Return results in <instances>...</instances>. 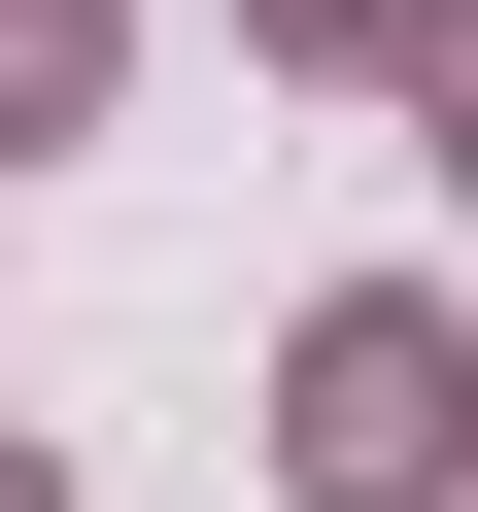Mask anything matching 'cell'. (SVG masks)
<instances>
[{
  "label": "cell",
  "instance_id": "cell-1",
  "mask_svg": "<svg viewBox=\"0 0 478 512\" xmlns=\"http://www.w3.org/2000/svg\"><path fill=\"white\" fill-rule=\"evenodd\" d=\"M444 444H478V410H444V308H308L274 478H308V512H444Z\"/></svg>",
  "mask_w": 478,
  "mask_h": 512
},
{
  "label": "cell",
  "instance_id": "cell-2",
  "mask_svg": "<svg viewBox=\"0 0 478 512\" xmlns=\"http://www.w3.org/2000/svg\"><path fill=\"white\" fill-rule=\"evenodd\" d=\"M69 69H103V0H0V137H35V103H69Z\"/></svg>",
  "mask_w": 478,
  "mask_h": 512
},
{
  "label": "cell",
  "instance_id": "cell-3",
  "mask_svg": "<svg viewBox=\"0 0 478 512\" xmlns=\"http://www.w3.org/2000/svg\"><path fill=\"white\" fill-rule=\"evenodd\" d=\"M444 171H478V35H444Z\"/></svg>",
  "mask_w": 478,
  "mask_h": 512
},
{
  "label": "cell",
  "instance_id": "cell-4",
  "mask_svg": "<svg viewBox=\"0 0 478 512\" xmlns=\"http://www.w3.org/2000/svg\"><path fill=\"white\" fill-rule=\"evenodd\" d=\"M0 512H69V478H0Z\"/></svg>",
  "mask_w": 478,
  "mask_h": 512
}]
</instances>
